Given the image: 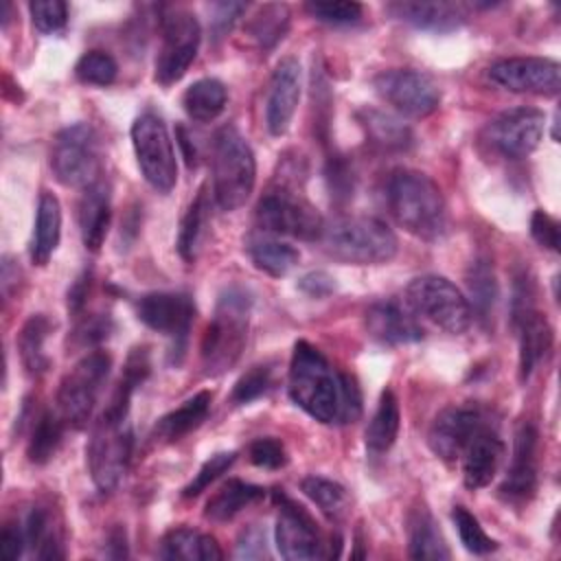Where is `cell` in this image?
Segmentation results:
<instances>
[{
    "label": "cell",
    "instance_id": "1",
    "mask_svg": "<svg viewBox=\"0 0 561 561\" xmlns=\"http://www.w3.org/2000/svg\"><path fill=\"white\" fill-rule=\"evenodd\" d=\"M386 202L394 221L423 241L447 232V204L438 184L414 169H397L386 184Z\"/></svg>",
    "mask_w": 561,
    "mask_h": 561
},
{
    "label": "cell",
    "instance_id": "2",
    "mask_svg": "<svg viewBox=\"0 0 561 561\" xmlns=\"http://www.w3.org/2000/svg\"><path fill=\"white\" fill-rule=\"evenodd\" d=\"M287 390L291 401L320 423H337L340 416V373L309 342L294 346Z\"/></svg>",
    "mask_w": 561,
    "mask_h": 561
},
{
    "label": "cell",
    "instance_id": "3",
    "mask_svg": "<svg viewBox=\"0 0 561 561\" xmlns=\"http://www.w3.org/2000/svg\"><path fill=\"white\" fill-rule=\"evenodd\" d=\"M252 296L232 285L221 291L213 320L202 337V366L206 375H221L237 364L248 340Z\"/></svg>",
    "mask_w": 561,
    "mask_h": 561
},
{
    "label": "cell",
    "instance_id": "4",
    "mask_svg": "<svg viewBox=\"0 0 561 561\" xmlns=\"http://www.w3.org/2000/svg\"><path fill=\"white\" fill-rule=\"evenodd\" d=\"M322 250L346 265H381L394 259V232L377 217H335L318 239Z\"/></svg>",
    "mask_w": 561,
    "mask_h": 561
},
{
    "label": "cell",
    "instance_id": "5",
    "mask_svg": "<svg viewBox=\"0 0 561 561\" xmlns=\"http://www.w3.org/2000/svg\"><path fill=\"white\" fill-rule=\"evenodd\" d=\"M256 182L252 147L234 127H224L213 147V199L221 210L241 208Z\"/></svg>",
    "mask_w": 561,
    "mask_h": 561
},
{
    "label": "cell",
    "instance_id": "6",
    "mask_svg": "<svg viewBox=\"0 0 561 561\" xmlns=\"http://www.w3.org/2000/svg\"><path fill=\"white\" fill-rule=\"evenodd\" d=\"M131 445L134 434L127 416L101 412L85 447L90 478L99 491L116 489L129 467Z\"/></svg>",
    "mask_w": 561,
    "mask_h": 561
},
{
    "label": "cell",
    "instance_id": "7",
    "mask_svg": "<svg viewBox=\"0 0 561 561\" xmlns=\"http://www.w3.org/2000/svg\"><path fill=\"white\" fill-rule=\"evenodd\" d=\"M112 368V357L105 351L85 353L61 379L57 390V412L66 425L79 430L92 416Z\"/></svg>",
    "mask_w": 561,
    "mask_h": 561
},
{
    "label": "cell",
    "instance_id": "8",
    "mask_svg": "<svg viewBox=\"0 0 561 561\" xmlns=\"http://www.w3.org/2000/svg\"><path fill=\"white\" fill-rule=\"evenodd\" d=\"M405 300L410 309L447 333H465L471 324V305L465 294L445 276L425 274L410 280L405 287Z\"/></svg>",
    "mask_w": 561,
    "mask_h": 561
},
{
    "label": "cell",
    "instance_id": "9",
    "mask_svg": "<svg viewBox=\"0 0 561 561\" xmlns=\"http://www.w3.org/2000/svg\"><path fill=\"white\" fill-rule=\"evenodd\" d=\"M131 145L147 184L158 193H171L178 182V160L164 121L153 112L140 114L131 125Z\"/></svg>",
    "mask_w": 561,
    "mask_h": 561
},
{
    "label": "cell",
    "instance_id": "10",
    "mask_svg": "<svg viewBox=\"0 0 561 561\" xmlns=\"http://www.w3.org/2000/svg\"><path fill=\"white\" fill-rule=\"evenodd\" d=\"M99 138L88 123H75L57 131L50 145V169L64 186H90L99 178Z\"/></svg>",
    "mask_w": 561,
    "mask_h": 561
},
{
    "label": "cell",
    "instance_id": "11",
    "mask_svg": "<svg viewBox=\"0 0 561 561\" xmlns=\"http://www.w3.org/2000/svg\"><path fill=\"white\" fill-rule=\"evenodd\" d=\"M256 221L267 232L302 241H318L324 230V219L318 208L287 186L272 188L259 199Z\"/></svg>",
    "mask_w": 561,
    "mask_h": 561
},
{
    "label": "cell",
    "instance_id": "12",
    "mask_svg": "<svg viewBox=\"0 0 561 561\" xmlns=\"http://www.w3.org/2000/svg\"><path fill=\"white\" fill-rule=\"evenodd\" d=\"M162 44L156 57V81L171 85L184 77L193 59L197 57L202 28L188 9L173 7L160 18Z\"/></svg>",
    "mask_w": 561,
    "mask_h": 561
},
{
    "label": "cell",
    "instance_id": "13",
    "mask_svg": "<svg viewBox=\"0 0 561 561\" xmlns=\"http://www.w3.org/2000/svg\"><path fill=\"white\" fill-rule=\"evenodd\" d=\"M543 127L546 116L537 107H513L491 118L480 138L500 158L519 160L539 147Z\"/></svg>",
    "mask_w": 561,
    "mask_h": 561
},
{
    "label": "cell",
    "instance_id": "14",
    "mask_svg": "<svg viewBox=\"0 0 561 561\" xmlns=\"http://www.w3.org/2000/svg\"><path fill=\"white\" fill-rule=\"evenodd\" d=\"M138 320L149 329L171 337V364H180L186 348V337L195 318L193 298L184 291H151L136 305Z\"/></svg>",
    "mask_w": 561,
    "mask_h": 561
},
{
    "label": "cell",
    "instance_id": "15",
    "mask_svg": "<svg viewBox=\"0 0 561 561\" xmlns=\"http://www.w3.org/2000/svg\"><path fill=\"white\" fill-rule=\"evenodd\" d=\"M274 502L278 506L274 526L278 554L287 561H311L327 557V543L322 541V533L311 513L280 491L274 493Z\"/></svg>",
    "mask_w": 561,
    "mask_h": 561
},
{
    "label": "cell",
    "instance_id": "16",
    "mask_svg": "<svg viewBox=\"0 0 561 561\" xmlns=\"http://www.w3.org/2000/svg\"><path fill=\"white\" fill-rule=\"evenodd\" d=\"M373 85L386 103H390L399 114L410 118H425L436 112L440 103L438 85L430 75L421 70H383L373 79Z\"/></svg>",
    "mask_w": 561,
    "mask_h": 561
},
{
    "label": "cell",
    "instance_id": "17",
    "mask_svg": "<svg viewBox=\"0 0 561 561\" xmlns=\"http://www.w3.org/2000/svg\"><path fill=\"white\" fill-rule=\"evenodd\" d=\"M489 421V414L480 405H449L432 421L427 445L440 460L454 462L460 458L471 436Z\"/></svg>",
    "mask_w": 561,
    "mask_h": 561
},
{
    "label": "cell",
    "instance_id": "18",
    "mask_svg": "<svg viewBox=\"0 0 561 561\" xmlns=\"http://www.w3.org/2000/svg\"><path fill=\"white\" fill-rule=\"evenodd\" d=\"M489 79L511 92L557 94L561 66L550 57H508L489 68Z\"/></svg>",
    "mask_w": 561,
    "mask_h": 561
},
{
    "label": "cell",
    "instance_id": "19",
    "mask_svg": "<svg viewBox=\"0 0 561 561\" xmlns=\"http://www.w3.org/2000/svg\"><path fill=\"white\" fill-rule=\"evenodd\" d=\"M537 443L539 434L535 425L524 423L513 443L511 467L500 484V497L511 504H526L537 491Z\"/></svg>",
    "mask_w": 561,
    "mask_h": 561
},
{
    "label": "cell",
    "instance_id": "20",
    "mask_svg": "<svg viewBox=\"0 0 561 561\" xmlns=\"http://www.w3.org/2000/svg\"><path fill=\"white\" fill-rule=\"evenodd\" d=\"M298 101H300V64L294 57H285L276 64L270 79V90H267L265 123L272 136H283L289 129Z\"/></svg>",
    "mask_w": 561,
    "mask_h": 561
},
{
    "label": "cell",
    "instance_id": "21",
    "mask_svg": "<svg viewBox=\"0 0 561 561\" xmlns=\"http://www.w3.org/2000/svg\"><path fill=\"white\" fill-rule=\"evenodd\" d=\"M502 456H504V443L497 434V427L489 421L471 436V440L460 454L465 484L469 489H482L491 484V480L497 473Z\"/></svg>",
    "mask_w": 561,
    "mask_h": 561
},
{
    "label": "cell",
    "instance_id": "22",
    "mask_svg": "<svg viewBox=\"0 0 561 561\" xmlns=\"http://www.w3.org/2000/svg\"><path fill=\"white\" fill-rule=\"evenodd\" d=\"M386 11L414 28L438 33L454 31L467 20V4L445 0H403L388 4Z\"/></svg>",
    "mask_w": 561,
    "mask_h": 561
},
{
    "label": "cell",
    "instance_id": "23",
    "mask_svg": "<svg viewBox=\"0 0 561 561\" xmlns=\"http://www.w3.org/2000/svg\"><path fill=\"white\" fill-rule=\"evenodd\" d=\"M366 331L373 340L386 346L412 344L423 340V329L416 316H412V311L394 300H381L368 307Z\"/></svg>",
    "mask_w": 561,
    "mask_h": 561
},
{
    "label": "cell",
    "instance_id": "24",
    "mask_svg": "<svg viewBox=\"0 0 561 561\" xmlns=\"http://www.w3.org/2000/svg\"><path fill=\"white\" fill-rule=\"evenodd\" d=\"M79 230L85 250L99 252L110 228L112 219V202H110V186L103 180L85 186L79 199Z\"/></svg>",
    "mask_w": 561,
    "mask_h": 561
},
{
    "label": "cell",
    "instance_id": "25",
    "mask_svg": "<svg viewBox=\"0 0 561 561\" xmlns=\"http://www.w3.org/2000/svg\"><path fill=\"white\" fill-rule=\"evenodd\" d=\"M519 331V381H528L552 348V327L537 309L515 322Z\"/></svg>",
    "mask_w": 561,
    "mask_h": 561
},
{
    "label": "cell",
    "instance_id": "26",
    "mask_svg": "<svg viewBox=\"0 0 561 561\" xmlns=\"http://www.w3.org/2000/svg\"><path fill=\"white\" fill-rule=\"evenodd\" d=\"M158 554L169 561H217V559H224V550L210 535L186 528V526L169 530L160 541Z\"/></svg>",
    "mask_w": 561,
    "mask_h": 561
},
{
    "label": "cell",
    "instance_id": "27",
    "mask_svg": "<svg viewBox=\"0 0 561 561\" xmlns=\"http://www.w3.org/2000/svg\"><path fill=\"white\" fill-rule=\"evenodd\" d=\"M59 237H61V204L53 193L44 191L39 195L37 213H35L31 261L35 265H46L59 245Z\"/></svg>",
    "mask_w": 561,
    "mask_h": 561
},
{
    "label": "cell",
    "instance_id": "28",
    "mask_svg": "<svg viewBox=\"0 0 561 561\" xmlns=\"http://www.w3.org/2000/svg\"><path fill=\"white\" fill-rule=\"evenodd\" d=\"M213 394L208 390H202L193 397H188L182 405L167 412L153 427V436L164 443H175L195 427L202 425V421L208 416Z\"/></svg>",
    "mask_w": 561,
    "mask_h": 561
},
{
    "label": "cell",
    "instance_id": "29",
    "mask_svg": "<svg viewBox=\"0 0 561 561\" xmlns=\"http://www.w3.org/2000/svg\"><path fill=\"white\" fill-rule=\"evenodd\" d=\"M408 548L412 559H449L451 552L438 530L432 513L425 506H416L408 515Z\"/></svg>",
    "mask_w": 561,
    "mask_h": 561
},
{
    "label": "cell",
    "instance_id": "30",
    "mask_svg": "<svg viewBox=\"0 0 561 561\" xmlns=\"http://www.w3.org/2000/svg\"><path fill=\"white\" fill-rule=\"evenodd\" d=\"M245 250L256 270L276 278L289 274L300 256L294 245L267 234H250L245 241Z\"/></svg>",
    "mask_w": 561,
    "mask_h": 561
},
{
    "label": "cell",
    "instance_id": "31",
    "mask_svg": "<svg viewBox=\"0 0 561 561\" xmlns=\"http://www.w3.org/2000/svg\"><path fill=\"white\" fill-rule=\"evenodd\" d=\"M53 324L44 313H33L18 333V351L28 377H39L48 370L50 359L46 355V340Z\"/></svg>",
    "mask_w": 561,
    "mask_h": 561
},
{
    "label": "cell",
    "instance_id": "32",
    "mask_svg": "<svg viewBox=\"0 0 561 561\" xmlns=\"http://www.w3.org/2000/svg\"><path fill=\"white\" fill-rule=\"evenodd\" d=\"M263 495H265L263 486L232 478L210 495V500L206 502L204 515L210 522H228L234 515H239L243 508L261 500Z\"/></svg>",
    "mask_w": 561,
    "mask_h": 561
},
{
    "label": "cell",
    "instance_id": "33",
    "mask_svg": "<svg viewBox=\"0 0 561 561\" xmlns=\"http://www.w3.org/2000/svg\"><path fill=\"white\" fill-rule=\"evenodd\" d=\"M208 219H210V197L206 193V188L202 186L195 195V199L191 202V206L186 208L182 224H180V232H178V252L184 261L193 263L202 250L204 237H206V228H208Z\"/></svg>",
    "mask_w": 561,
    "mask_h": 561
},
{
    "label": "cell",
    "instance_id": "34",
    "mask_svg": "<svg viewBox=\"0 0 561 561\" xmlns=\"http://www.w3.org/2000/svg\"><path fill=\"white\" fill-rule=\"evenodd\" d=\"M26 546L33 548L39 559H64V543L59 528L46 506H33L24 517Z\"/></svg>",
    "mask_w": 561,
    "mask_h": 561
},
{
    "label": "cell",
    "instance_id": "35",
    "mask_svg": "<svg viewBox=\"0 0 561 561\" xmlns=\"http://www.w3.org/2000/svg\"><path fill=\"white\" fill-rule=\"evenodd\" d=\"M226 101H228L226 85L213 77H204L191 83L182 96L184 112L199 123L215 121L224 112Z\"/></svg>",
    "mask_w": 561,
    "mask_h": 561
},
{
    "label": "cell",
    "instance_id": "36",
    "mask_svg": "<svg viewBox=\"0 0 561 561\" xmlns=\"http://www.w3.org/2000/svg\"><path fill=\"white\" fill-rule=\"evenodd\" d=\"M399 423H401V414H399V401L394 397V392L390 388H386L379 397L377 410L366 427V447L373 454H383L388 451L399 434Z\"/></svg>",
    "mask_w": 561,
    "mask_h": 561
},
{
    "label": "cell",
    "instance_id": "37",
    "mask_svg": "<svg viewBox=\"0 0 561 561\" xmlns=\"http://www.w3.org/2000/svg\"><path fill=\"white\" fill-rule=\"evenodd\" d=\"M66 421L57 410H42L33 423L31 438L26 443V456L33 465H44L48 462L64 436Z\"/></svg>",
    "mask_w": 561,
    "mask_h": 561
},
{
    "label": "cell",
    "instance_id": "38",
    "mask_svg": "<svg viewBox=\"0 0 561 561\" xmlns=\"http://www.w3.org/2000/svg\"><path fill=\"white\" fill-rule=\"evenodd\" d=\"M300 489L329 522H342L348 515L351 497L342 484L322 476H307L302 478Z\"/></svg>",
    "mask_w": 561,
    "mask_h": 561
},
{
    "label": "cell",
    "instance_id": "39",
    "mask_svg": "<svg viewBox=\"0 0 561 561\" xmlns=\"http://www.w3.org/2000/svg\"><path fill=\"white\" fill-rule=\"evenodd\" d=\"M362 125L366 127L368 136L375 145L383 149H408L412 145V129L401 123L399 118L379 112V110H364L362 112Z\"/></svg>",
    "mask_w": 561,
    "mask_h": 561
},
{
    "label": "cell",
    "instance_id": "40",
    "mask_svg": "<svg viewBox=\"0 0 561 561\" xmlns=\"http://www.w3.org/2000/svg\"><path fill=\"white\" fill-rule=\"evenodd\" d=\"M289 28V11L285 4H263L250 20L248 33L261 48L276 46Z\"/></svg>",
    "mask_w": 561,
    "mask_h": 561
},
{
    "label": "cell",
    "instance_id": "41",
    "mask_svg": "<svg viewBox=\"0 0 561 561\" xmlns=\"http://www.w3.org/2000/svg\"><path fill=\"white\" fill-rule=\"evenodd\" d=\"M467 287L473 300V309L478 311V318H489L497 298V280L489 261L471 263L467 272Z\"/></svg>",
    "mask_w": 561,
    "mask_h": 561
},
{
    "label": "cell",
    "instance_id": "42",
    "mask_svg": "<svg viewBox=\"0 0 561 561\" xmlns=\"http://www.w3.org/2000/svg\"><path fill=\"white\" fill-rule=\"evenodd\" d=\"M75 75L81 83L105 88V85L114 83V79L118 75V64L110 53L90 50L79 57V61L75 66Z\"/></svg>",
    "mask_w": 561,
    "mask_h": 561
},
{
    "label": "cell",
    "instance_id": "43",
    "mask_svg": "<svg viewBox=\"0 0 561 561\" xmlns=\"http://www.w3.org/2000/svg\"><path fill=\"white\" fill-rule=\"evenodd\" d=\"M451 519L458 528V537L460 543L473 552V554H489L493 550H497V541L491 539L484 528L480 526V522L465 508V506H454L451 511Z\"/></svg>",
    "mask_w": 561,
    "mask_h": 561
},
{
    "label": "cell",
    "instance_id": "44",
    "mask_svg": "<svg viewBox=\"0 0 561 561\" xmlns=\"http://www.w3.org/2000/svg\"><path fill=\"white\" fill-rule=\"evenodd\" d=\"M274 383V368L270 364H259L252 366L248 373H243L234 388H232V403L234 405H245L252 403L254 399L263 397Z\"/></svg>",
    "mask_w": 561,
    "mask_h": 561
},
{
    "label": "cell",
    "instance_id": "45",
    "mask_svg": "<svg viewBox=\"0 0 561 561\" xmlns=\"http://www.w3.org/2000/svg\"><path fill=\"white\" fill-rule=\"evenodd\" d=\"M237 460V454L234 451H219V454H213L202 467L199 471L195 473V478L184 486L182 495L184 497H197L202 491H206L221 473H226L232 462Z\"/></svg>",
    "mask_w": 561,
    "mask_h": 561
},
{
    "label": "cell",
    "instance_id": "46",
    "mask_svg": "<svg viewBox=\"0 0 561 561\" xmlns=\"http://www.w3.org/2000/svg\"><path fill=\"white\" fill-rule=\"evenodd\" d=\"M28 13L35 28L42 33H59L68 22V4L61 0L28 2Z\"/></svg>",
    "mask_w": 561,
    "mask_h": 561
},
{
    "label": "cell",
    "instance_id": "47",
    "mask_svg": "<svg viewBox=\"0 0 561 561\" xmlns=\"http://www.w3.org/2000/svg\"><path fill=\"white\" fill-rule=\"evenodd\" d=\"M305 11L327 24H353L362 18L359 2H307Z\"/></svg>",
    "mask_w": 561,
    "mask_h": 561
},
{
    "label": "cell",
    "instance_id": "48",
    "mask_svg": "<svg viewBox=\"0 0 561 561\" xmlns=\"http://www.w3.org/2000/svg\"><path fill=\"white\" fill-rule=\"evenodd\" d=\"M248 458L261 469H280L287 465V451L283 443L274 436H263L250 443Z\"/></svg>",
    "mask_w": 561,
    "mask_h": 561
},
{
    "label": "cell",
    "instance_id": "49",
    "mask_svg": "<svg viewBox=\"0 0 561 561\" xmlns=\"http://www.w3.org/2000/svg\"><path fill=\"white\" fill-rule=\"evenodd\" d=\"M362 414V392L357 381L346 375L340 373V416L337 423H353L357 421Z\"/></svg>",
    "mask_w": 561,
    "mask_h": 561
},
{
    "label": "cell",
    "instance_id": "50",
    "mask_svg": "<svg viewBox=\"0 0 561 561\" xmlns=\"http://www.w3.org/2000/svg\"><path fill=\"white\" fill-rule=\"evenodd\" d=\"M530 234L533 239L550 250V252H559V221L554 217H550L543 210H535L530 217Z\"/></svg>",
    "mask_w": 561,
    "mask_h": 561
},
{
    "label": "cell",
    "instance_id": "51",
    "mask_svg": "<svg viewBox=\"0 0 561 561\" xmlns=\"http://www.w3.org/2000/svg\"><path fill=\"white\" fill-rule=\"evenodd\" d=\"M110 329H112V320L110 316L105 313H96V316H90L85 320H81L75 329V335L79 340V344H96L101 340H105L110 335Z\"/></svg>",
    "mask_w": 561,
    "mask_h": 561
},
{
    "label": "cell",
    "instance_id": "52",
    "mask_svg": "<svg viewBox=\"0 0 561 561\" xmlns=\"http://www.w3.org/2000/svg\"><path fill=\"white\" fill-rule=\"evenodd\" d=\"M245 9H248V4H243V2H217V4H213L210 28H213L215 37H224Z\"/></svg>",
    "mask_w": 561,
    "mask_h": 561
},
{
    "label": "cell",
    "instance_id": "53",
    "mask_svg": "<svg viewBox=\"0 0 561 561\" xmlns=\"http://www.w3.org/2000/svg\"><path fill=\"white\" fill-rule=\"evenodd\" d=\"M26 546V537H24V528L20 524H4L2 533H0V554L7 561L18 559L24 552Z\"/></svg>",
    "mask_w": 561,
    "mask_h": 561
},
{
    "label": "cell",
    "instance_id": "54",
    "mask_svg": "<svg viewBox=\"0 0 561 561\" xmlns=\"http://www.w3.org/2000/svg\"><path fill=\"white\" fill-rule=\"evenodd\" d=\"M265 533L256 526H250L248 530L241 533L239 541H237V557L241 559H259L265 557Z\"/></svg>",
    "mask_w": 561,
    "mask_h": 561
},
{
    "label": "cell",
    "instance_id": "55",
    "mask_svg": "<svg viewBox=\"0 0 561 561\" xmlns=\"http://www.w3.org/2000/svg\"><path fill=\"white\" fill-rule=\"evenodd\" d=\"M298 287L311 298H324L335 289V283L327 272H309L298 280Z\"/></svg>",
    "mask_w": 561,
    "mask_h": 561
},
{
    "label": "cell",
    "instance_id": "56",
    "mask_svg": "<svg viewBox=\"0 0 561 561\" xmlns=\"http://www.w3.org/2000/svg\"><path fill=\"white\" fill-rule=\"evenodd\" d=\"M327 178L331 182V191L335 188L342 195H348L353 191V178H351V171H348L344 160L331 158L329 169H327Z\"/></svg>",
    "mask_w": 561,
    "mask_h": 561
},
{
    "label": "cell",
    "instance_id": "57",
    "mask_svg": "<svg viewBox=\"0 0 561 561\" xmlns=\"http://www.w3.org/2000/svg\"><path fill=\"white\" fill-rule=\"evenodd\" d=\"M88 289H90V272L85 270L68 289V311L79 316L81 309L85 307V298H88Z\"/></svg>",
    "mask_w": 561,
    "mask_h": 561
}]
</instances>
